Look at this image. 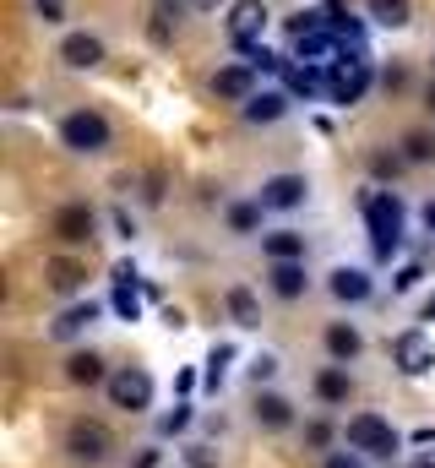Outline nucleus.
Segmentation results:
<instances>
[{
    "label": "nucleus",
    "mask_w": 435,
    "mask_h": 468,
    "mask_svg": "<svg viewBox=\"0 0 435 468\" xmlns=\"http://www.w3.org/2000/svg\"><path fill=\"white\" fill-rule=\"evenodd\" d=\"M365 229H370V250L376 261H392L403 245V202L392 191H370L365 197Z\"/></svg>",
    "instance_id": "obj_1"
},
{
    "label": "nucleus",
    "mask_w": 435,
    "mask_h": 468,
    "mask_svg": "<svg viewBox=\"0 0 435 468\" xmlns=\"http://www.w3.org/2000/svg\"><path fill=\"white\" fill-rule=\"evenodd\" d=\"M348 447H354L359 458H387V463H392V458L403 452V436H398L381 414H354V420H348Z\"/></svg>",
    "instance_id": "obj_2"
},
{
    "label": "nucleus",
    "mask_w": 435,
    "mask_h": 468,
    "mask_svg": "<svg viewBox=\"0 0 435 468\" xmlns=\"http://www.w3.org/2000/svg\"><path fill=\"white\" fill-rule=\"evenodd\" d=\"M370 82H376V66L370 60H332V71H326L332 104H359L370 93Z\"/></svg>",
    "instance_id": "obj_3"
},
{
    "label": "nucleus",
    "mask_w": 435,
    "mask_h": 468,
    "mask_svg": "<svg viewBox=\"0 0 435 468\" xmlns=\"http://www.w3.org/2000/svg\"><path fill=\"white\" fill-rule=\"evenodd\" d=\"M109 403H114V409H125V414L153 409V376H147L142 365H120V370L109 376Z\"/></svg>",
    "instance_id": "obj_4"
},
{
    "label": "nucleus",
    "mask_w": 435,
    "mask_h": 468,
    "mask_svg": "<svg viewBox=\"0 0 435 468\" xmlns=\"http://www.w3.org/2000/svg\"><path fill=\"white\" fill-rule=\"evenodd\" d=\"M60 142L71 147V153H104L109 147V120L99 110H71V115L60 120Z\"/></svg>",
    "instance_id": "obj_5"
},
{
    "label": "nucleus",
    "mask_w": 435,
    "mask_h": 468,
    "mask_svg": "<svg viewBox=\"0 0 435 468\" xmlns=\"http://www.w3.org/2000/svg\"><path fill=\"white\" fill-rule=\"evenodd\" d=\"M66 452H71L77 463L99 468V463H109V452H114V436H109V425H99V420H77V425L66 431Z\"/></svg>",
    "instance_id": "obj_6"
},
{
    "label": "nucleus",
    "mask_w": 435,
    "mask_h": 468,
    "mask_svg": "<svg viewBox=\"0 0 435 468\" xmlns=\"http://www.w3.org/2000/svg\"><path fill=\"white\" fill-rule=\"evenodd\" d=\"M267 22H272V11H267L261 0H234V5H228V44L245 55L250 44H261Z\"/></svg>",
    "instance_id": "obj_7"
},
{
    "label": "nucleus",
    "mask_w": 435,
    "mask_h": 468,
    "mask_svg": "<svg viewBox=\"0 0 435 468\" xmlns=\"http://www.w3.org/2000/svg\"><path fill=\"white\" fill-rule=\"evenodd\" d=\"M392 365H398L403 376H430L435 370V344L419 333V327H408V333H398V344H392Z\"/></svg>",
    "instance_id": "obj_8"
},
{
    "label": "nucleus",
    "mask_w": 435,
    "mask_h": 468,
    "mask_svg": "<svg viewBox=\"0 0 435 468\" xmlns=\"http://www.w3.org/2000/svg\"><path fill=\"white\" fill-rule=\"evenodd\" d=\"M256 202H261L267 213H294V207L305 202V175H272Z\"/></svg>",
    "instance_id": "obj_9"
},
{
    "label": "nucleus",
    "mask_w": 435,
    "mask_h": 468,
    "mask_svg": "<svg viewBox=\"0 0 435 468\" xmlns=\"http://www.w3.org/2000/svg\"><path fill=\"white\" fill-rule=\"evenodd\" d=\"M326 289H332V300H337V305H365V300L376 294V283H370V272H365V267H332Z\"/></svg>",
    "instance_id": "obj_10"
},
{
    "label": "nucleus",
    "mask_w": 435,
    "mask_h": 468,
    "mask_svg": "<svg viewBox=\"0 0 435 468\" xmlns=\"http://www.w3.org/2000/svg\"><path fill=\"white\" fill-rule=\"evenodd\" d=\"M256 77H261V71H256L250 60H234V66H223V71L213 77V93H218V99H234V104H245V99L256 93Z\"/></svg>",
    "instance_id": "obj_11"
},
{
    "label": "nucleus",
    "mask_w": 435,
    "mask_h": 468,
    "mask_svg": "<svg viewBox=\"0 0 435 468\" xmlns=\"http://www.w3.org/2000/svg\"><path fill=\"white\" fill-rule=\"evenodd\" d=\"M60 60H66L71 71H93V66H104V38H93V33H66V38H60Z\"/></svg>",
    "instance_id": "obj_12"
},
{
    "label": "nucleus",
    "mask_w": 435,
    "mask_h": 468,
    "mask_svg": "<svg viewBox=\"0 0 435 468\" xmlns=\"http://www.w3.org/2000/svg\"><path fill=\"white\" fill-rule=\"evenodd\" d=\"M93 229H99V218H93V207H88V202H71V207H60V213H55V234H60L66 245H88Z\"/></svg>",
    "instance_id": "obj_13"
},
{
    "label": "nucleus",
    "mask_w": 435,
    "mask_h": 468,
    "mask_svg": "<svg viewBox=\"0 0 435 468\" xmlns=\"http://www.w3.org/2000/svg\"><path fill=\"white\" fill-rule=\"evenodd\" d=\"M283 93L289 99H322L326 93V77H322V66H311V60H289V71H283Z\"/></svg>",
    "instance_id": "obj_14"
},
{
    "label": "nucleus",
    "mask_w": 435,
    "mask_h": 468,
    "mask_svg": "<svg viewBox=\"0 0 435 468\" xmlns=\"http://www.w3.org/2000/svg\"><path fill=\"white\" fill-rule=\"evenodd\" d=\"M267 283H272L278 300H300L311 278H305V261H272V267H267Z\"/></svg>",
    "instance_id": "obj_15"
},
{
    "label": "nucleus",
    "mask_w": 435,
    "mask_h": 468,
    "mask_svg": "<svg viewBox=\"0 0 435 468\" xmlns=\"http://www.w3.org/2000/svg\"><path fill=\"white\" fill-rule=\"evenodd\" d=\"M66 381H77V387H109L104 354H93V349L71 354V359H66Z\"/></svg>",
    "instance_id": "obj_16"
},
{
    "label": "nucleus",
    "mask_w": 435,
    "mask_h": 468,
    "mask_svg": "<svg viewBox=\"0 0 435 468\" xmlns=\"http://www.w3.org/2000/svg\"><path fill=\"white\" fill-rule=\"evenodd\" d=\"M256 425L289 431V425H294V403H289L283 392H256Z\"/></svg>",
    "instance_id": "obj_17"
},
{
    "label": "nucleus",
    "mask_w": 435,
    "mask_h": 468,
    "mask_svg": "<svg viewBox=\"0 0 435 468\" xmlns=\"http://www.w3.org/2000/svg\"><path fill=\"white\" fill-rule=\"evenodd\" d=\"M359 349H365V338H359L354 322H332V327H326V354H332V365L359 359Z\"/></svg>",
    "instance_id": "obj_18"
},
{
    "label": "nucleus",
    "mask_w": 435,
    "mask_h": 468,
    "mask_svg": "<svg viewBox=\"0 0 435 468\" xmlns=\"http://www.w3.org/2000/svg\"><path fill=\"white\" fill-rule=\"evenodd\" d=\"M239 115L250 120V125H272V120L289 115V93H250V99L239 104Z\"/></svg>",
    "instance_id": "obj_19"
},
{
    "label": "nucleus",
    "mask_w": 435,
    "mask_h": 468,
    "mask_svg": "<svg viewBox=\"0 0 435 468\" xmlns=\"http://www.w3.org/2000/svg\"><path fill=\"white\" fill-rule=\"evenodd\" d=\"M261 250H267V261H305V234L272 229V234H261Z\"/></svg>",
    "instance_id": "obj_20"
},
{
    "label": "nucleus",
    "mask_w": 435,
    "mask_h": 468,
    "mask_svg": "<svg viewBox=\"0 0 435 468\" xmlns=\"http://www.w3.org/2000/svg\"><path fill=\"white\" fill-rule=\"evenodd\" d=\"M44 278H49V289H55V294H77V289L88 283V267H82V261H66V256H55V261L44 267Z\"/></svg>",
    "instance_id": "obj_21"
},
{
    "label": "nucleus",
    "mask_w": 435,
    "mask_h": 468,
    "mask_svg": "<svg viewBox=\"0 0 435 468\" xmlns=\"http://www.w3.org/2000/svg\"><path fill=\"white\" fill-rule=\"evenodd\" d=\"M223 305H228L234 327H261V305H256V294H250L245 283H234V289L223 294Z\"/></svg>",
    "instance_id": "obj_22"
},
{
    "label": "nucleus",
    "mask_w": 435,
    "mask_h": 468,
    "mask_svg": "<svg viewBox=\"0 0 435 468\" xmlns=\"http://www.w3.org/2000/svg\"><path fill=\"white\" fill-rule=\"evenodd\" d=\"M93 322H99V305H93V300H82V305H71V311H60L49 333H55V338H77V333H88Z\"/></svg>",
    "instance_id": "obj_23"
},
{
    "label": "nucleus",
    "mask_w": 435,
    "mask_h": 468,
    "mask_svg": "<svg viewBox=\"0 0 435 468\" xmlns=\"http://www.w3.org/2000/svg\"><path fill=\"white\" fill-rule=\"evenodd\" d=\"M316 398H322V403H348V398H354V381H348L343 365H326L322 376H316Z\"/></svg>",
    "instance_id": "obj_24"
},
{
    "label": "nucleus",
    "mask_w": 435,
    "mask_h": 468,
    "mask_svg": "<svg viewBox=\"0 0 435 468\" xmlns=\"http://www.w3.org/2000/svg\"><path fill=\"white\" fill-rule=\"evenodd\" d=\"M365 11L381 27H408L414 22V0H365Z\"/></svg>",
    "instance_id": "obj_25"
},
{
    "label": "nucleus",
    "mask_w": 435,
    "mask_h": 468,
    "mask_svg": "<svg viewBox=\"0 0 435 468\" xmlns=\"http://www.w3.org/2000/svg\"><path fill=\"white\" fill-rule=\"evenodd\" d=\"M228 365H234V344H213L207 354V370H202V381H207V392L223 387V376H228Z\"/></svg>",
    "instance_id": "obj_26"
},
{
    "label": "nucleus",
    "mask_w": 435,
    "mask_h": 468,
    "mask_svg": "<svg viewBox=\"0 0 435 468\" xmlns=\"http://www.w3.org/2000/svg\"><path fill=\"white\" fill-rule=\"evenodd\" d=\"M261 213H267L261 202H234V207H228V229L234 234H256L261 229Z\"/></svg>",
    "instance_id": "obj_27"
},
{
    "label": "nucleus",
    "mask_w": 435,
    "mask_h": 468,
    "mask_svg": "<svg viewBox=\"0 0 435 468\" xmlns=\"http://www.w3.org/2000/svg\"><path fill=\"white\" fill-rule=\"evenodd\" d=\"M403 158H408V164H430L435 158V136L430 131H408V136H403Z\"/></svg>",
    "instance_id": "obj_28"
},
{
    "label": "nucleus",
    "mask_w": 435,
    "mask_h": 468,
    "mask_svg": "<svg viewBox=\"0 0 435 468\" xmlns=\"http://www.w3.org/2000/svg\"><path fill=\"white\" fill-rule=\"evenodd\" d=\"M245 60H250L256 71H267V77H283V71H289V60H283V55H272L267 44H250V49H245Z\"/></svg>",
    "instance_id": "obj_29"
},
{
    "label": "nucleus",
    "mask_w": 435,
    "mask_h": 468,
    "mask_svg": "<svg viewBox=\"0 0 435 468\" xmlns=\"http://www.w3.org/2000/svg\"><path fill=\"white\" fill-rule=\"evenodd\" d=\"M147 289V283H142ZM142 289H114V316L120 322H142Z\"/></svg>",
    "instance_id": "obj_30"
},
{
    "label": "nucleus",
    "mask_w": 435,
    "mask_h": 468,
    "mask_svg": "<svg viewBox=\"0 0 435 468\" xmlns=\"http://www.w3.org/2000/svg\"><path fill=\"white\" fill-rule=\"evenodd\" d=\"M180 431H191V403H180L175 414L158 420V436H180Z\"/></svg>",
    "instance_id": "obj_31"
},
{
    "label": "nucleus",
    "mask_w": 435,
    "mask_h": 468,
    "mask_svg": "<svg viewBox=\"0 0 435 468\" xmlns=\"http://www.w3.org/2000/svg\"><path fill=\"white\" fill-rule=\"evenodd\" d=\"M272 376H278V354H256V359H250V381H256V387H261V381H272Z\"/></svg>",
    "instance_id": "obj_32"
},
{
    "label": "nucleus",
    "mask_w": 435,
    "mask_h": 468,
    "mask_svg": "<svg viewBox=\"0 0 435 468\" xmlns=\"http://www.w3.org/2000/svg\"><path fill=\"white\" fill-rule=\"evenodd\" d=\"M114 289H142V272H136V261H114Z\"/></svg>",
    "instance_id": "obj_33"
},
{
    "label": "nucleus",
    "mask_w": 435,
    "mask_h": 468,
    "mask_svg": "<svg viewBox=\"0 0 435 468\" xmlns=\"http://www.w3.org/2000/svg\"><path fill=\"white\" fill-rule=\"evenodd\" d=\"M419 278H425V267H419V261H408V267L392 278V289H398V294H408V289H419Z\"/></svg>",
    "instance_id": "obj_34"
},
{
    "label": "nucleus",
    "mask_w": 435,
    "mask_h": 468,
    "mask_svg": "<svg viewBox=\"0 0 435 468\" xmlns=\"http://www.w3.org/2000/svg\"><path fill=\"white\" fill-rule=\"evenodd\" d=\"M381 88H387V93H403V88H408V66H387V71H381Z\"/></svg>",
    "instance_id": "obj_35"
},
{
    "label": "nucleus",
    "mask_w": 435,
    "mask_h": 468,
    "mask_svg": "<svg viewBox=\"0 0 435 468\" xmlns=\"http://www.w3.org/2000/svg\"><path fill=\"white\" fill-rule=\"evenodd\" d=\"M186 468H218L213 447H186Z\"/></svg>",
    "instance_id": "obj_36"
},
{
    "label": "nucleus",
    "mask_w": 435,
    "mask_h": 468,
    "mask_svg": "<svg viewBox=\"0 0 435 468\" xmlns=\"http://www.w3.org/2000/svg\"><path fill=\"white\" fill-rule=\"evenodd\" d=\"M33 11H38L44 22H60V16H66V0H33Z\"/></svg>",
    "instance_id": "obj_37"
},
{
    "label": "nucleus",
    "mask_w": 435,
    "mask_h": 468,
    "mask_svg": "<svg viewBox=\"0 0 435 468\" xmlns=\"http://www.w3.org/2000/svg\"><path fill=\"white\" fill-rule=\"evenodd\" d=\"M305 441H311V447H316V452H322L326 441H332V425H326V420H316V425H311V431H305Z\"/></svg>",
    "instance_id": "obj_38"
},
{
    "label": "nucleus",
    "mask_w": 435,
    "mask_h": 468,
    "mask_svg": "<svg viewBox=\"0 0 435 468\" xmlns=\"http://www.w3.org/2000/svg\"><path fill=\"white\" fill-rule=\"evenodd\" d=\"M322 468H365V463H359V452H332Z\"/></svg>",
    "instance_id": "obj_39"
},
{
    "label": "nucleus",
    "mask_w": 435,
    "mask_h": 468,
    "mask_svg": "<svg viewBox=\"0 0 435 468\" xmlns=\"http://www.w3.org/2000/svg\"><path fill=\"white\" fill-rule=\"evenodd\" d=\"M164 463V452H158V447H147V452H136V458H131V468H158Z\"/></svg>",
    "instance_id": "obj_40"
},
{
    "label": "nucleus",
    "mask_w": 435,
    "mask_h": 468,
    "mask_svg": "<svg viewBox=\"0 0 435 468\" xmlns=\"http://www.w3.org/2000/svg\"><path fill=\"white\" fill-rule=\"evenodd\" d=\"M114 229L125 234V239H131V234H136V224H131V213H125V207H120V213H114Z\"/></svg>",
    "instance_id": "obj_41"
},
{
    "label": "nucleus",
    "mask_w": 435,
    "mask_h": 468,
    "mask_svg": "<svg viewBox=\"0 0 435 468\" xmlns=\"http://www.w3.org/2000/svg\"><path fill=\"white\" fill-rule=\"evenodd\" d=\"M419 218H425V229L435 234V197H430V202H425V213H419Z\"/></svg>",
    "instance_id": "obj_42"
},
{
    "label": "nucleus",
    "mask_w": 435,
    "mask_h": 468,
    "mask_svg": "<svg viewBox=\"0 0 435 468\" xmlns=\"http://www.w3.org/2000/svg\"><path fill=\"white\" fill-rule=\"evenodd\" d=\"M414 468H435V452H419V458H414Z\"/></svg>",
    "instance_id": "obj_43"
},
{
    "label": "nucleus",
    "mask_w": 435,
    "mask_h": 468,
    "mask_svg": "<svg viewBox=\"0 0 435 468\" xmlns=\"http://www.w3.org/2000/svg\"><path fill=\"white\" fill-rule=\"evenodd\" d=\"M186 5H196V11H213V5H223V0H186Z\"/></svg>",
    "instance_id": "obj_44"
},
{
    "label": "nucleus",
    "mask_w": 435,
    "mask_h": 468,
    "mask_svg": "<svg viewBox=\"0 0 435 468\" xmlns=\"http://www.w3.org/2000/svg\"><path fill=\"white\" fill-rule=\"evenodd\" d=\"M425 322H435V294L425 300Z\"/></svg>",
    "instance_id": "obj_45"
},
{
    "label": "nucleus",
    "mask_w": 435,
    "mask_h": 468,
    "mask_svg": "<svg viewBox=\"0 0 435 468\" xmlns=\"http://www.w3.org/2000/svg\"><path fill=\"white\" fill-rule=\"evenodd\" d=\"M430 115H435V82H430Z\"/></svg>",
    "instance_id": "obj_46"
}]
</instances>
